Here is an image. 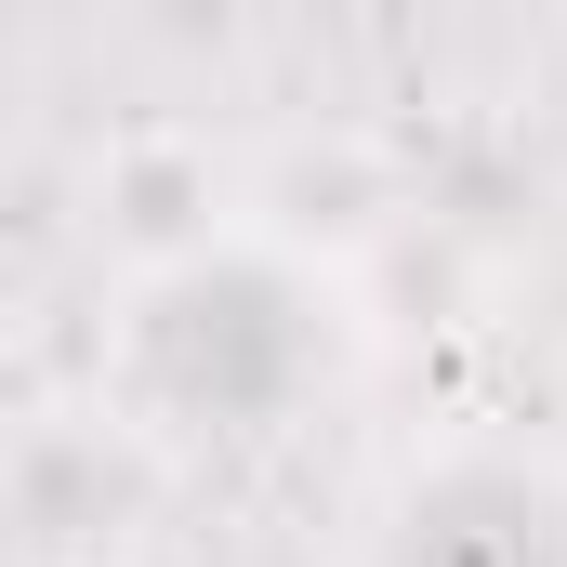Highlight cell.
Masks as SVG:
<instances>
[{"label":"cell","instance_id":"obj_1","mask_svg":"<svg viewBox=\"0 0 567 567\" xmlns=\"http://www.w3.org/2000/svg\"><path fill=\"white\" fill-rule=\"evenodd\" d=\"M370 383V290L290 225H185L133 251V278L93 317V410L158 475H238L317 423H343Z\"/></svg>","mask_w":567,"mask_h":567},{"label":"cell","instance_id":"obj_2","mask_svg":"<svg viewBox=\"0 0 567 567\" xmlns=\"http://www.w3.org/2000/svg\"><path fill=\"white\" fill-rule=\"evenodd\" d=\"M357 567H567V462L528 435H435L383 475Z\"/></svg>","mask_w":567,"mask_h":567}]
</instances>
